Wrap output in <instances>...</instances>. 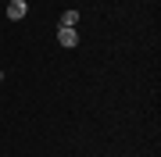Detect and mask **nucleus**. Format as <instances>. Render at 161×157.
<instances>
[{
  "instance_id": "nucleus-4",
  "label": "nucleus",
  "mask_w": 161,
  "mask_h": 157,
  "mask_svg": "<svg viewBox=\"0 0 161 157\" xmlns=\"http://www.w3.org/2000/svg\"><path fill=\"white\" fill-rule=\"evenodd\" d=\"M0 82H4V71H0Z\"/></svg>"
},
{
  "instance_id": "nucleus-1",
  "label": "nucleus",
  "mask_w": 161,
  "mask_h": 157,
  "mask_svg": "<svg viewBox=\"0 0 161 157\" xmlns=\"http://www.w3.org/2000/svg\"><path fill=\"white\" fill-rule=\"evenodd\" d=\"M25 14H29V4H25V0H11V4H7V18H11V22H22Z\"/></svg>"
},
{
  "instance_id": "nucleus-3",
  "label": "nucleus",
  "mask_w": 161,
  "mask_h": 157,
  "mask_svg": "<svg viewBox=\"0 0 161 157\" xmlns=\"http://www.w3.org/2000/svg\"><path fill=\"white\" fill-rule=\"evenodd\" d=\"M75 22H79V11H75V7L61 14V25H64V29H75Z\"/></svg>"
},
{
  "instance_id": "nucleus-2",
  "label": "nucleus",
  "mask_w": 161,
  "mask_h": 157,
  "mask_svg": "<svg viewBox=\"0 0 161 157\" xmlns=\"http://www.w3.org/2000/svg\"><path fill=\"white\" fill-rule=\"evenodd\" d=\"M58 43H61L64 50H72L75 43H79V32H75V29H64V25H61V29H58Z\"/></svg>"
}]
</instances>
